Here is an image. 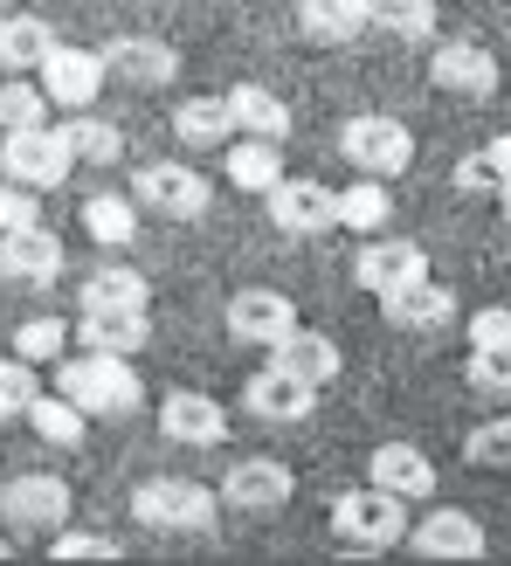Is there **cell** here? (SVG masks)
Segmentation results:
<instances>
[{
    "label": "cell",
    "instance_id": "cell-25",
    "mask_svg": "<svg viewBox=\"0 0 511 566\" xmlns=\"http://www.w3.org/2000/svg\"><path fill=\"white\" fill-rule=\"evenodd\" d=\"M298 28L319 49H346L366 35V0H298Z\"/></svg>",
    "mask_w": 511,
    "mask_h": 566
},
{
    "label": "cell",
    "instance_id": "cell-12",
    "mask_svg": "<svg viewBox=\"0 0 511 566\" xmlns=\"http://www.w3.org/2000/svg\"><path fill=\"white\" fill-rule=\"evenodd\" d=\"M70 338L83 353H146L153 346V311L146 304H97V311H76Z\"/></svg>",
    "mask_w": 511,
    "mask_h": 566
},
{
    "label": "cell",
    "instance_id": "cell-15",
    "mask_svg": "<svg viewBox=\"0 0 511 566\" xmlns=\"http://www.w3.org/2000/svg\"><path fill=\"white\" fill-rule=\"evenodd\" d=\"M0 276L21 283V291H49V283L63 276V235L42 229V221L8 229V235H0Z\"/></svg>",
    "mask_w": 511,
    "mask_h": 566
},
{
    "label": "cell",
    "instance_id": "cell-26",
    "mask_svg": "<svg viewBox=\"0 0 511 566\" xmlns=\"http://www.w3.org/2000/svg\"><path fill=\"white\" fill-rule=\"evenodd\" d=\"M55 132H63V146H70L76 166H118L125 159V132L111 118H97V111H70Z\"/></svg>",
    "mask_w": 511,
    "mask_h": 566
},
{
    "label": "cell",
    "instance_id": "cell-33",
    "mask_svg": "<svg viewBox=\"0 0 511 566\" xmlns=\"http://www.w3.org/2000/svg\"><path fill=\"white\" fill-rule=\"evenodd\" d=\"M387 221H394V193H387V180H366V174H359V187H346V193H338V229L380 235Z\"/></svg>",
    "mask_w": 511,
    "mask_h": 566
},
{
    "label": "cell",
    "instance_id": "cell-39",
    "mask_svg": "<svg viewBox=\"0 0 511 566\" xmlns=\"http://www.w3.org/2000/svg\"><path fill=\"white\" fill-rule=\"evenodd\" d=\"M470 332V353H511V304H484L463 318Z\"/></svg>",
    "mask_w": 511,
    "mask_h": 566
},
{
    "label": "cell",
    "instance_id": "cell-19",
    "mask_svg": "<svg viewBox=\"0 0 511 566\" xmlns=\"http://www.w3.org/2000/svg\"><path fill=\"white\" fill-rule=\"evenodd\" d=\"M429 83L436 91H449V97H491L498 91V55L491 49H477V42H442L436 55H429Z\"/></svg>",
    "mask_w": 511,
    "mask_h": 566
},
{
    "label": "cell",
    "instance_id": "cell-37",
    "mask_svg": "<svg viewBox=\"0 0 511 566\" xmlns=\"http://www.w3.org/2000/svg\"><path fill=\"white\" fill-rule=\"evenodd\" d=\"M463 457H470L477 470H504V476H511V415H498V421H477V429H470V442H463Z\"/></svg>",
    "mask_w": 511,
    "mask_h": 566
},
{
    "label": "cell",
    "instance_id": "cell-13",
    "mask_svg": "<svg viewBox=\"0 0 511 566\" xmlns=\"http://www.w3.org/2000/svg\"><path fill=\"white\" fill-rule=\"evenodd\" d=\"M35 76H42V97H49V104H63V111H91L97 91H104V63H97V49H76V42H55L42 63H35Z\"/></svg>",
    "mask_w": 511,
    "mask_h": 566
},
{
    "label": "cell",
    "instance_id": "cell-6",
    "mask_svg": "<svg viewBox=\"0 0 511 566\" xmlns=\"http://www.w3.org/2000/svg\"><path fill=\"white\" fill-rule=\"evenodd\" d=\"M132 201H138V214H159V221H201L215 193H208V180L194 174V166L153 159V166L132 174Z\"/></svg>",
    "mask_w": 511,
    "mask_h": 566
},
{
    "label": "cell",
    "instance_id": "cell-9",
    "mask_svg": "<svg viewBox=\"0 0 511 566\" xmlns=\"http://www.w3.org/2000/svg\"><path fill=\"white\" fill-rule=\"evenodd\" d=\"M415 276H429V256H421V242L415 235H366L359 242V256H353V283L366 297H387V291H401V283Z\"/></svg>",
    "mask_w": 511,
    "mask_h": 566
},
{
    "label": "cell",
    "instance_id": "cell-5",
    "mask_svg": "<svg viewBox=\"0 0 511 566\" xmlns=\"http://www.w3.org/2000/svg\"><path fill=\"white\" fill-rule=\"evenodd\" d=\"M0 174L35 187V193H55L76 174V159H70V146H63L55 125H21V132H0Z\"/></svg>",
    "mask_w": 511,
    "mask_h": 566
},
{
    "label": "cell",
    "instance_id": "cell-1",
    "mask_svg": "<svg viewBox=\"0 0 511 566\" xmlns=\"http://www.w3.org/2000/svg\"><path fill=\"white\" fill-rule=\"evenodd\" d=\"M55 394L76 401L91 421H125L146 408V380L125 353H63L55 359Z\"/></svg>",
    "mask_w": 511,
    "mask_h": 566
},
{
    "label": "cell",
    "instance_id": "cell-28",
    "mask_svg": "<svg viewBox=\"0 0 511 566\" xmlns=\"http://www.w3.org/2000/svg\"><path fill=\"white\" fill-rule=\"evenodd\" d=\"M174 138H180L187 153H215V146H229V138H236L229 104H221V97H187V104H174Z\"/></svg>",
    "mask_w": 511,
    "mask_h": 566
},
{
    "label": "cell",
    "instance_id": "cell-44",
    "mask_svg": "<svg viewBox=\"0 0 511 566\" xmlns=\"http://www.w3.org/2000/svg\"><path fill=\"white\" fill-rule=\"evenodd\" d=\"M498 208H504V221H511V174L498 180Z\"/></svg>",
    "mask_w": 511,
    "mask_h": 566
},
{
    "label": "cell",
    "instance_id": "cell-23",
    "mask_svg": "<svg viewBox=\"0 0 511 566\" xmlns=\"http://www.w3.org/2000/svg\"><path fill=\"white\" fill-rule=\"evenodd\" d=\"M221 104H229V125L236 132H249V138H291V104H283L277 91H263V83H229V91H221Z\"/></svg>",
    "mask_w": 511,
    "mask_h": 566
},
{
    "label": "cell",
    "instance_id": "cell-14",
    "mask_svg": "<svg viewBox=\"0 0 511 566\" xmlns=\"http://www.w3.org/2000/svg\"><path fill=\"white\" fill-rule=\"evenodd\" d=\"M242 408L255 415V421H277V429H298V421H311V408H319V387L311 380H298L291 366H263V374H249V387H242Z\"/></svg>",
    "mask_w": 511,
    "mask_h": 566
},
{
    "label": "cell",
    "instance_id": "cell-7",
    "mask_svg": "<svg viewBox=\"0 0 511 566\" xmlns=\"http://www.w3.org/2000/svg\"><path fill=\"white\" fill-rule=\"evenodd\" d=\"M0 525L8 532H49L55 525H70V484L63 476H49V470H21L0 484Z\"/></svg>",
    "mask_w": 511,
    "mask_h": 566
},
{
    "label": "cell",
    "instance_id": "cell-20",
    "mask_svg": "<svg viewBox=\"0 0 511 566\" xmlns=\"http://www.w3.org/2000/svg\"><path fill=\"white\" fill-rule=\"evenodd\" d=\"M380 311H387V325H401V332H436L442 338L449 325H457V291L415 276V283H401V291H387Z\"/></svg>",
    "mask_w": 511,
    "mask_h": 566
},
{
    "label": "cell",
    "instance_id": "cell-43",
    "mask_svg": "<svg viewBox=\"0 0 511 566\" xmlns=\"http://www.w3.org/2000/svg\"><path fill=\"white\" fill-rule=\"evenodd\" d=\"M484 159H491V174H498V180L511 174V132H504V138H491V146H484Z\"/></svg>",
    "mask_w": 511,
    "mask_h": 566
},
{
    "label": "cell",
    "instance_id": "cell-4",
    "mask_svg": "<svg viewBox=\"0 0 511 566\" xmlns=\"http://www.w3.org/2000/svg\"><path fill=\"white\" fill-rule=\"evenodd\" d=\"M132 518L146 532H180V539H201L215 532V491L187 484V476H146L132 491Z\"/></svg>",
    "mask_w": 511,
    "mask_h": 566
},
{
    "label": "cell",
    "instance_id": "cell-11",
    "mask_svg": "<svg viewBox=\"0 0 511 566\" xmlns=\"http://www.w3.org/2000/svg\"><path fill=\"white\" fill-rule=\"evenodd\" d=\"M291 491H298V476H291V463H277V457H242L229 476H221V504H229V512H249V518L283 512Z\"/></svg>",
    "mask_w": 511,
    "mask_h": 566
},
{
    "label": "cell",
    "instance_id": "cell-8",
    "mask_svg": "<svg viewBox=\"0 0 511 566\" xmlns=\"http://www.w3.org/2000/svg\"><path fill=\"white\" fill-rule=\"evenodd\" d=\"M104 76H118L125 91H166V83L180 76V49L159 42V35H111L97 49Z\"/></svg>",
    "mask_w": 511,
    "mask_h": 566
},
{
    "label": "cell",
    "instance_id": "cell-27",
    "mask_svg": "<svg viewBox=\"0 0 511 566\" xmlns=\"http://www.w3.org/2000/svg\"><path fill=\"white\" fill-rule=\"evenodd\" d=\"M55 49V28L42 14H0V70L8 76H28Z\"/></svg>",
    "mask_w": 511,
    "mask_h": 566
},
{
    "label": "cell",
    "instance_id": "cell-18",
    "mask_svg": "<svg viewBox=\"0 0 511 566\" xmlns=\"http://www.w3.org/2000/svg\"><path fill=\"white\" fill-rule=\"evenodd\" d=\"M221 318H229V338H236V346H277V338L298 325V304L283 297V291L249 283V291L229 297V311H221Z\"/></svg>",
    "mask_w": 511,
    "mask_h": 566
},
{
    "label": "cell",
    "instance_id": "cell-2",
    "mask_svg": "<svg viewBox=\"0 0 511 566\" xmlns=\"http://www.w3.org/2000/svg\"><path fill=\"white\" fill-rule=\"evenodd\" d=\"M338 159L366 180H401L415 166V132L401 118H387V111H353L338 125Z\"/></svg>",
    "mask_w": 511,
    "mask_h": 566
},
{
    "label": "cell",
    "instance_id": "cell-41",
    "mask_svg": "<svg viewBox=\"0 0 511 566\" xmlns=\"http://www.w3.org/2000/svg\"><path fill=\"white\" fill-rule=\"evenodd\" d=\"M28 221H42L35 187H21V180H0V235H8V229H28Z\"/></svg>",
    "mask_w": 511,
    "mask_h": 566
},
{
    "label": "cell",
    "instance_id": "cell-31",
    "mask_svg": "<svg viewBox=\"0 0 511 566\" xmlns=\"http://www.w3.org/2000/svg\"><path fill=\"white\" fill-rule=\"evenodd\" d=\"M366 28L387 42H436V0H366Z\"/></svg>",
    "mask_w": 511,
    "mask_h": 566
},
{
    "label": "cell",
    "instance_id": "cell-45",
    "mask_svg": "<svg viewBox=\"0 0 511 566\" xmlns=\"http://www.w3.org/2000/svg\"><path fill=\"white\" fill-rule=\"evenodd\" d=\"M8 553H14V546H8V539H0V559H8Z\"/></svg>",
    "mask_w": 511,
    "mask_h": 566
},
{
    "label": "cell",
    "instance_id": "cell-42",
    "mask_svg": "<svg viewBox=\"0 0 511 566\" xmlns=\"http://www.w3.org/2000/svg\"><path fill=\"white\" fill-rule=\"evenodd\" d=\"M457 187H463V193H498V174H491L484 146H477L470 159H457Z\"/></svg>",
    "mask_w": 511,
    "mask_h": 566
},
{
    "label": "cell",
    "instance_id": "cell-38",
    "mask_svg": "<svg viewBox=\"0 0 511 566\" xmlns=\"http://www.w3.org/2000/svg\"><path fill=\"white\" fill-rule=\"evenodd\" d=\"M463 380H470V394H484V401H511V353H470V366H463Z\"/></svg>",
    "mask_w": 511,
    "mask_h": 566
},
{
    "label": "cell",
    "instance_id": "cell-35",
    "mask_svg": "<svg viewBox=\"0 0 511 566\" xmlns=\"http://www.w3.org/2000/svg\"><path fill=\"white\" fill-rule=\"evenodd\" d=\"M21 125H49V97L28 76H0V132H21Z\"/></svg>",
    "mask_w": 511,
    "mask_h": 566
},
{
    "label": "cell",
    "instance_id": "cell-10",
    "mask_svg": "<svg viewBox=\"0 0 511 566\" xmlns=\"http://www.w3.org/2000/svg\"><path fill=\"white\" fill-rule=\"evenodd\" d=\"M263 208L283 235H325L338 229V193L325 180H304V174H283L270 193H263Z\"/></svg>",
    "mask_w": 511,
    "mask_h": 566
},
{
    "label": "cell",
    "instance_id": "cell-16",
    "mask_svg": "<svg viewBox=\"0 0 511 566\" xmlns=\"http://www.w3.org/2000/svg\"><path fill=\"white\" fill-rule=\"evenodd\" d=\"M159 429L180 449H215V442H229V408L201 387H174V394H159Z\"/></svg>",
    "mask_w": 511,
    "mask_h": 566
},
{
    "label": "cell",
    "instance_id": "cell-21",
    "mask_svg": "<svg viewBox=\"0 0 511 566\" xmlns=\"http://www.w3.org/2000/svg\"><path fill=\"white\" fill-rule=\"evenodd\" d=\"M221 174H229L236 193H255V201H263V193L283 180V146H277V138H249V132H236L229 146H221Z\"/></svg>",
    "mask_w": 511,
    "mask_h": 566
},
{
    "label": "cell",
    "instance_id": "cell-29",
    "mask_svg": "<svg viewBox=\"0 0 511 566\" xmlns=\"http://www.w3.org/2000/svg\"><path fill=\"white\" fill-rule=\"evenodd\" d=\"M83 235L97 249H132L138 242V201L132 193H91L83 201Z\"/></svg>",
    "mask_w": 511,
    "mask_h": 566
},
{
    "label": "cell",
    "instance_id": "cell-32",
    "mask_svg": "<svg viewBox=\"0 0 511 566\" xmlns=\"http://www.w3.org/2000/svg\"><path fill=\"white\" fill-rule=\"evenodd\" d=\"M21 421H28V429H35L49 449H76L83 436H91V415H83L76 401H63V394H35Z\"/></svg>",
    "mask_w": 511,
    "mask_h": 566
},
{
    "label": "cell",
    "instance_id": "cell-30",
    "mask_svg": "<svg viewBox=\"0 0 511 566\" xmlns=\"http://www.w3.org/2000/svg\"><path fill=\"white\" fill-rule=\"evenodd\" d=\"M97 304H153L146 270H132V263H97L91 276H83V291H76V311H97Z\"/></svg>",
    "mask_w": 511,
    "mask_h": 566
},
{
    "label": "cell",
    "instance_id": "cell-36",
    "mask_svg": "<svg viewBox=\"0 0 511 566\" xmlns=\"http://www.w3.org/2000/svg\"><path fill=\"white\" fill-rule=\"evenodd\" d=\"M42 394V380H35V366H28L21 353H0V421H21L28 415V401Z\"/></svg>",
    "mask_w": 511,
    "mask_h": 566
},
{
    "label": "cell",
    "instance_id": "cell-34",
    "mask_svg": "<svg viewBox=\"0 0 511 566\" xmlns=\"http://www.w3.org/2000/svg\"><path fill=\"white\" fill-rule=\"evenodd\" d=\"M70 346H76V338H70V325H63V318H28V325L14 332V346H8V353H21L28 366H55Z\"/></svg>",
    "mask_w": 511,
    "mask_h": 566
},
{
    "label": "cell",
    "instance_id": "cell-22",
    "mask_svg": "<svg viewBox=\"0 0 511 566\" xmlns=\"http://www.w3.org/2000/svg\"><path fill=\"white\" fill-rule=\"evenodd\" d=\"M366 476H374L380 491H394V497H436V463L421 457L415 442H380L374 457H366Z\"/></svg>",
    "mask_w": 511,
    "mask_h": 566
},
{
    "label": "cell",
    "instance_id": "cell-17",
    "mask_svg": "<svg viewBox=\"0 0 511 566\" xmlns=\"http://www.w3.org/2000/svg\"><path fill=\"white\" fill-rule=\"evenodd\" d=\"M401 546L408 553H421V559H484V525H477L470 512H457V504H436L421 525H408L401 532Z\"/></svg>",
    "mask_w": 511,
    "mask_h": 566
},
{
    "label": "cell",
    "instance_id": "cell-3",
    "mask_svg": "<svg viewBox=\"0 0 511 566\" xmlns=\"http://www.w3.org/2000/svg\"><path fill=\"white\" fill-rule=\"evenodd\" d=\"M332 532H338L346 553H387V546H401V532H408V497H394L380 484L346 491L332 504Z\"/></svg>",
    "mask_w": 511,
    "mask_h": 566
},
{
    "label": "cell",
    "instance_id": "cell-40",
    "mask_svg": "<svg viewBox=\"0 0 511 566\" xmlns=\"http://www.w3.org/2000/svg\"><path fill=\"white\" fill-rule=\"evenodd\" d=\"M118 553H125V546L104 539V532H70V525L49 532V559H118Z\"/></svg>",
    "mask_w": 511,
    "mask_h": 566
},
{
    "label": "cell",
    "instance_id": "cell-24",
    "mask_svg": "<svg viewBox=\"0 0 511 566\" xmlns=\"http://www.w3.org/2000/svg\"><path fill=\"white\" fill-rule=\"evenodd\" d=\"M270 359L291 366V374L311 380V387H332V380H338V346H332L325 332H311V325H291V332L270 346Z\"/></svg>",
    "mask_w": 511,
    "mask_h": 566
}]
</instances>
